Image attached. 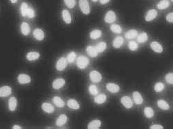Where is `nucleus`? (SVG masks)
<instances>
[{
  "instance_id": "nucleus-1",
  "label": "nucleus",
  "mask_w": 173,
  "mask_h": 129,
  "mask_svg": "<svg viewBox=\"0 0 173 129\" xmlns=\"http://www.w3.org/2000/svg\"><path fill=\"white\" fill-rule=\"evenodd\" d=\"M77 61V66L80 69L86 68V66H87L89 64L88 59L86 57H85V56H79Z\"/></svg>"
},
{
  "instance_id": "nucleus-2",
  "label": "nucleus",
  "mask_w": 173,
  "mask_h": 129,
  "mask_svg": "<svg viewBox=\"0 0 173 129\" xmlns=\"http://www.w3.org/2000/svg\"><path fill=\"white\" fill-rule=\"evenodd\" d=\"M79 7H80L81 12L85 15H88L90 13V6L87 0H79Z\"/></svg>"
},
{
  "instance_id": "nucleus-3",
  "label": "nucleus",
  "mask_w": 173,
  "mask_h": 129,
  "mask_svg": "<svg viewBox=\"0 0 173 129\" xmlns=\"http://www.w3.org/2000/svg\"><path fill=\"white\" fill-rule=\"evenodd\" d=\"M90 79L92 82H94V83H97V82H99L102 79L101 77V75L100 74V72H99L97 70H92L90 72Z\"/></svg>"
},
{
  "instance_id": "nucleus-4",
  "label": "nucleus",
  "mask_w": 173,
  "mask_h": 129,
  "mask_svg": "<svg viewBox=\"0 0 173 129\" xmlns=\"http://www.w3.org/2000/svg\"><path fill=\"white\" fill-rule=\"evenodd\" d=\"M116 20V15L114 11H109L106 13L104 17V21L108 24H110V23L114 22Z\"/></svg>"
},
{
  "instance_id": "nucleus-5",
  "label": "nucleus",
  "mask_w": 173,
  "mask_h": 129,
  "mask_svg": "<svg viewBox=\"0 0 173 129\" xmlns=\"http://www.w3.org/2000/svg\"><path fill=\"white\" fill-rule=\"evenodd\" d=\"M66 65H67V60H66V59L64 58V57H61L57 61V62L56 68L59 71L64 70L66 68Z\"/></svg>"
},
{
  "instance_id": "nucleus-6",
  "label": "nucleus",
  "mask_w": 173,
  "mask_h": 129,
  "mask_svg": "<svg viewBox=\"0 0 173 129\" xmlns=\"http://www.w3.org/2000/svg\"><path fill=\"white\" fill-rule=\"evenodd\" d=\"M65 84V79L63 78H57L55 79L53 82V88L55 89H58L61 88V87H63Z\"/></svg>"
},
{
  "instance_id": "nucleus-7",
  "label": "nucleus",
  "mask_w": 173,
  "mask_h": 129,
  "mask_svg": "<svg viewBox=\"0 0 173 129\" xmlns=\"http://www.w3.org/2000/svg\"><path fill=\"white\" fill-rule=\"evenodd\" d=\"M121 104L127 108H132L133 105L132 100H131L129 97H128V96H124V97H123L121 99Z\"/></svg>"
},
{
  "instance_id": "nucleus-8",
  "label": "nucleus",
  "mask_w": 173,
  "mask_h": 129,
  "mask_svg": "<svg viewBox=\"0 0 173 129\" xmlns=\"http://www.w3.org/2000/svg\"><path fill=\"white\" fill-rule=\"evenodd\" d=\"M12 92V88L10 86H3L0 88V97H5L10 95Z\"/></svg>"
},
{
  "instance_id": "nucleus-9",
  "label": "nucleus",
  "mask_w": 173,
  "mask_h": 129,
  "mask_svg": "<svg viewBox=\"0 0 173 129\" xmlns=\"http://www.w3.org/2000/svg\"><path fill=\"white\" fill-rule=\"evenodd\" d=\"M33 36L37 40L41 41L44 39L45 37V35L44 31L40 29H36L33 31Z\"/></svg>"
},
{
  "instance_id": "nucleus-10",
  "label": "nucleus",
  "mask_w": 173,
  "mask_h": 129,
  "mask_svg": "<svg viewBox=\"0 0 173 129\" xmlns=\"http://www.w3.org/2000/svg\"><path fill=\"white\" fill-rule=\"evenodd\" d=\"M157 16V11L154 9H151L148 11L146 16V21H150L155 19Z\"/></svg>"
},
{
  "instance_id": "nucleus-11",
  "label": "nucleus",
  "mask_w": 173,
  "mask_h": 129,
  "mask_svg": "<svg viewBox=\"0 0 173 129\" xmlns=\"http://www.w3.org/2000/svg\"><path fill=\"white\" fill-rule=\"evenodd\" d=\"M17 79H18V82L22 84L30 83L31 80L30 76L26 75V74H20V75L18 76Z\"/></svg>"
},
{
  "instance_id": "nucleus-12",
  "label": "nucleus",
  "mask_w": 173,
  "mask_h": 129,
  "mask_svg": "<svg viewBox=\"0 0 173 129\" xmlns=\"http://www.w3.org/2000/svg\"><path fill=\"white\" fill-rule=\"evenodd\" d=\"M106 88L109 92H112V93H116L119 91V86L117 84L114 83H109L106 85Z\"/></svg>"
},
{
  "instance_id": "nucleus-13",
  "label": "nucleus",
  "mask_w": 173,
  "mask_h": 129,
  "mask_svg": "<svg viewBox=\"0 0 173 129\" xmlns=\"http://www.w3.org/2000/svg\"><path fill=\"white\" fill-rule=\"evenodd\" d=\"M150 47L154 52L157 53H161L163 52L162 46L157 42H153L151 43Z\"/></svg>"
},
{
  "instance_id": "nucleus-14",
  "label": "nucleus",
  "mask_w": 173,
  "mask_h": 129,
  "mask_svg": "<svg viewBox=\"0 0 173 129\" xmlns=\"http://www.w3.org/2000/svg\"><path fill=\"white\" fill-rule=\"evenodd\" d=\"M62 18L64 19V21L66 24H71V21H72V18H71V15L70 14L69 11L67 10H64L62 11Z\"/></svg>"
},
{
  "instance_id": "nucleus-15",
  "label": "nucleus",
  "mask_w": 173,
  "mask_h": 129,
  "mask_svg": "<svg viewBox=\"0 0 173 129\" xmlns=\"http://www.w3.org/2000/svg\"><path fill=\"white\" fill-rule=\"evenodd\" d=\"M68 120V117L66 115H61L58 117L56 121V125L58 126H61L66 123Z\"/></svg>"
},
{
  "instance_id": "nucleus-16",
  "label": "nucleus",
  "mask_w": 173,
  "mask_h": 129,
  "mask_svg": "<svg viewBox=\"0 0 173 129\" xmlns=\"http://www.w3.org/2000/svg\"><path fill=\"white\" fill-rule=\"evenodd\" d=\"M133 100H134V102H135L137 104H141L144 102V100H143L142 96L139 92H133Z\"/></svg>"
},
{
  "instance_id": "nucleus-17",
  "label": "nucleus",
  "mask_w": 173,
  "mask_h": 129,
  "mask_svg": "<svg viewBox=\"0 0 173 129\" xmlns=\"http://www.w3.org/2000/svg\"><path fill=\"white\" fill-rule=\"evenodd\" d=\"M17 101L15 97H11L8 101V108L11 111H14L17 108Z\"/></svg>"
},
{
  "instance_id": "nucleus-18",
  "label": "nucleus",
  "mask_w": 173,
  "mask_h": 129,
  "mask_svg": "<svg viewBox=\"0 0 173 129\" xmlns=\"http://www.w3.org/2000/svg\"><path fill=\"white\" fill-rule=\"evenodd\" d=\"M68 106L70 108L74 109V110H78L79 108V104L75 100H73V99H71L68 101L67 102Z\"/></svg>"
},
{
  "instance_id": "nucleus-19",
  "label": "nucleus",
  "mask_w": 173,
  "mask_h": 129,
  "mask_svg": "<svg viewBox=\"0 0 173 129\" xmlns=\"http://www.w3.org/2000/svg\"><path fill=\"white\" fill-rule=\"evenodd\" d=\"M40 57V55L37 52H30L26 55V58L29 61H35L38 59Z\"/></svg>"
},
{
  "instance_id": "nucleus-20",
  "label": "nucleus",
  "mask_w": 173,
  "mask_h": 129,
  "mask_svg": "<svg viewBox=\"0 0 173 129\" xmlns=\"http://www.w3.org/2000/svg\"><path fill=\"white\" fill-rule=\"evenodd\" d=\"M101 122L100 120H93L90 122L88 125V128L89 129H98L101 126Z\"/></svg>"
},
{
  "instance_id": "nucleus-21",
  "label": "nucleus",
  "mask_w": 173,
  "mask_h": 129,
  "mask_svg": "<svg viewBox=\"0 0 173 129\" xmlns=\"http://www.w3.org/2000/svg\"><path fill=\"white\" fill-rule=\"evenodd\" d=\"M21 31L23 35H28L30 33V31H31V28L30 26L28 25V23L26 22H23L21 24Z\"/></svg>"
},
{
  "instance_id": "nucleus-22",
  "label": "nucleus",
  "mask_w": 173,
  "mask_h": 129,
  "mask_svg": "<svg viewBox=\"0 0 173 129\" xmlns=\"http://www.w3.org/2000/svg\"><path fill=\"white\" fill-rule=\"evenodd\" d=\"M86 51H87V53L92 57H96L98 55L97 51H96L95 47L94 46H88L86 49Z\"/></svg>"
},
{
  "instance_id": "nucleus-23",
  "label": "nucleus",
  "mask_w": 173,
  "mask_h": 129,
  "mask_svg": "<svg viewBox=\"0 0 173 129\" xmlns=\"http://www.w3.org/2000/svg\"><path fill=\"white\" fill-rule=\"evenodd\" d=\"M41 108L45 112H48V113H52L54 112V107L49 103H44L41 106Z\"/></svg>"
},
{
  "instance_id": "nucleus-24",
  "label": "nucleus",
  "mask_w": 173,
  "mask_h": 129,
  "mask_svg": "<svg viewBox=\"0 0 173 129\" xmlns=\"http://www.w3.org/2000/svg\"><path fill=\"white\" fill-rule=\"evenodd\" d=\"M123 43H124V39H123L122 37H117L115 39H114L113 41V46L116 49H118V48H120L121 46H122Z\"/></svg>"
},
{
  "instance_id": "nucleus-25",
  "label": "nucleus",
  "mask_w": 173,
  "mask_h": 129,
  "mask_svg": "<svg viewBox=\"0 0 173 129\" xmlns=\"http://www.w3.org/2000/svg\"><path fill=\"white\" fill-rule=\"evenodd\" d=\"M106 101V96L104 94H100L98 95L97 97H94V102L98 104H104Z\"/></svg>"
},
{
  "instance_id": "nucleus-26",
  "label": "nucleus",
  "mask_w": 173,
  "mask_h": 129,
  "mask_svg": "<svg viewBox=\"0 0 173 129\" xmlns=\"http://www.w3.org/2000/svg\"><path fill=\"white\" fill-rule=\"evenodd\" d=\"M137 31L134 29L130 30V31H128V32L126 33V35H125L126 39H134V38L137 37Z\"/></svg>"
},
{
  "instance_id": "nucleus-27",
  "label": "nucleus",
  "mask_w": 173,
  "mask_h": 129,
  "mask_svg": "<svg viewBox=\"0 0 173 129\" xmlns=\"http://www.w3.org/2000/svg\"><path fill=\"white\" fill-rule=\"evenodd\" d=\"M170 6V2L168 0H161L157 4V8L159 10H164L167 9Z\"/></svg>"
},
{
  "instance_id": "nucleus-28",
  "label": "nucleus",
  "mask_w": 173,
  "mask_h": 129,
  "mask_svg": "<svg viewBox=\"0 0 173 129\" xmlns=\"http://www.w3.org/2000/svg\"><path fill=\"white\" fill-rule=\"evenodd\" d=\"M53 102H54V104H55L57 106L59 107V108H62L65 105L64 101L61 100L59 97H57V96L53 97Z\"/></svg>"
},
{
  "instance_id": "nucleus-29",
  "label": "nucleus",
  "mask_w": 173,
  "mask_h": 129,
  "mask_svg": "<svg viewBox=\"0 0 173 129\" xmlns=\"http://www.w3.org/2000/svg\"><path fill=\"white\" fill-rule=\"evenodd\" d=\"M106 47H107L106 43L100 42L95 46V49L96 51H97L98 53H103L105 50H106Z\"/></svg>"
},
{
  "instance_id": "nucleus-30",
  "label": "nucleus",
  "mask_w": 173,
  "mask_h": 129,
  "mask_svg": "<svg viewBox=\"0 0 173 129\" xmlns=\"http://www.w3.org/2000/svg\"><path fill=\"white\" fill-rule=\"evenodd\" d=\"M157 105L161 109H163V110H168L170 108V106L168 105V104L166 102V101L160 100L157 102Z\"/></svg>"
},
{
  "instance_id": "nucleus-31",
  "label": "nucleus",
  "mask_w": 173,
  "mask_h": 129,
  "mask_svg": "<svg viewBox=\"0 0 173 129\" xmlns=\"http://www.w3.org/2000/svg\"><path fill=\"white\" fill-rule=\"evenodd\" d=\"M101 36V31L100 30H94L90 34V37L91 39H96L99 38Z\"/></svg>"
},
{
  "instance_id": "nucleus-32",
  "label": "nucleus",
  "mask_w": 173,
  "mask_h": 129,
  "mask_svg": "<svg viewBox=\"0 0 173 129\" xmlns=\"http://www.w3.org/2000/svg\"><path fill=\"white\" fill-rule=\"evenodd\" d=\"M144 114L148 118H152L154 116V110L150 107H146L144 109Z\"/></svg>"
},
{
  "instance_id": "nucleus-33",
  "label": "nucleus",
  "mask_w": 173,
  "mask_h": 129,
  "mask_svg": "<svg viewBox=\"0 0 173 129\" xmlns=\"http://www.w3.org/2000/svg\"><path fill=\"white\" fill-rule=\"evenodd\" d=\"M148 40V35L146 33H142L138 36L137 41L139 43H144Z\"/></svg>"
},
{
  "instance_id": "nucleus-34",
  "label": "nucleus",
  "mask_w": 173,
  "mask_h": 129,
  "mask_svg": "<svg viewBox=\"0 0 173 129\" xmlns=\"http://www.w3.org/2000/svg\"><path fill=\"white\" fill-rule=\"evenodd\" d=\"M110 30L112 31L113 33H121V31H122V29L119 25L117 24H112L110 26Z\"/></svg>"
},
{
  "instance_id": "nucleus-35",
  "label": "nucleus",
  "mask_w": 173,
  "mask_h": 129,
  "mask_svg": "<svg viewBox=\"0 0 173 129\" xmlns=\"http://www.w3.org/2000/svg\"><path fill=\"white\" fill-rule=\"evenodd\" d=\"M28 8V5L26 2L22 3L21 6V13L23 17H26V12H27Z\"/></svg>"
},
{
  "instance_id": "nucleus-36",
  "label": "nucleus",
  "mask_w": 173,
  "mask_h": 129,
  "mask_svg": "<svg viewBox=\"0 0 173 129\" xmlns=\"http://www.w3.org/2000/svg\"><path fill=\"white\" fill-rule=\"evenodd\" d=\"M164 89V84L161 82H157L154 85V90L156 92H161Z\"/></svg>"
},
{
  "instance_id": "nucleus-37",
  "label": "nucleus",
  "mask_w": 173,
  "mask_h": 129,
  "mask_svg": "<svg viewBox=\"0 0 173 129\" xmlns=\"http://www.w3.org/2000/svg\"><path fill=\"white\" fill-rule=\"evenodd\" d=\"M89 92L91 94V95H97L98 94V90H97V88L96 86L94 85H90L89 86Z\"/></svg>"
},
{
  "instance_id": "nucleus-38",
  "label": "nucleus",
  "mask_w": 173,
  "mask_h": 129,
  "mask_svg": "<svg viewBox=\"0 0 173 129\" xmlns=\"http://www.w3.org/2000/svg\"><path fill=\"white\" fill-rule=\"evenodd\" d=\"M64 3L70 9H73L76 4L75 0H64Z\"/></svg>"
},
{
  "instance_id": "nucleus-39",
  "label": "nucleus",
  "mask_w": 173,
  "mask_h": 129,
  "mask_svg": "<svg viewBox=\"0 0 173 129\" xmlns=\"http://www.w3.org/2000/svg\"><path fill=\"white\" fill-rule=\"evenodd\" d=\"M76 57V54L75 52H71L69 54V55H68L67 57V61L69 63H73L74 62V60L75 59Z\"/></svg>"
},
{
  "instance_id": "nucleus-40",
  "label": "nucleus",
  "mask_w": 173,
  "mask_h": 129,
  "mask_svg": "<svg viewBox=\"0 0 173 129\" xmlns=\"http://www.w3.org/2000/svg\"><path fill=\"white\" fill-rule=\"evenodd\" d=\"M128 47L131 51H136L138 49V44L134 41H131L129 42Z\"/></svg>"
},
{
  "instance_id": "nucleus-41",
  "label": "nucleus",
  "mask_w": 173,
  "mask_h": 129,
  "mask_svg": "<svg viewBox=\"0 0 173 129\" xmlns=\"http://www.w3.org/2000/svg\"><path fill=\"white\" fill-rule=\"evenodd\" d=\"M166 81L170 84H173V74L172 72H170L166 75Z\"/></svg>"
},
{
  "instance_id": "nucleus-42",
  "label": "nucleus",
  "mask_w": 173,
  "mask_h": 129,
  "mask_svg": "<svg viewBox=\"0 0 173 129\" xmlns=\"http://www.w3.org/2000/svg\"><path fill=\"white\" fill-rule=\"evenodd\" d=\"M26 16L29 18H33L35 17V11L32 8H28L27 12H26Z\"/></svg>"
},
{
  "instance_id": "nucleus-43",
  "label": "nucleus",
  "mask_w": 173,
  "mask_h": 129,
  "mask_svg": "<svg viewBox=\"0 0 173 129\" xmlns=\"http://www.w3.org/2000/svg\"><path fill=\"white\" fill-rule=\"evenodd\" d=\"M166 20H167L170 23L173 22V13H170L166 16Z\"/></svg>"
},
{
  "instance_id": "nucleus-44",
  "label": "nucleus",
  "mask_w": 173,
  "mask_h": 129,
  "mask_svg": "<svg viewBox=\"0 0 173 129\" xmlns=\"http://www.w3.org/2000/svg\"><path fill=\"white\" fill-rule=\"evenodd\" d=\"M150 128L151 129H162V128H164V127H163L161 125H159V124H154V125L151 126Z\"/></svg>"
},
{
  "instance_id": "nucleus-45",
  "label": "nucleus",
  "mask_w": 173,
  "mask_h": 129,
  "mask_svg": "<svg viewBox=\"0 0 173 129\" xmlns=\"http://www.w3.org/2000/svg\"><path fill=\"white\" fill-rule=\"evenodd\" d=\"M110 0H100V3L101 4H106L107 3H108Z\"/></svg>"
},
{
  "instance_id": "nucleus-46",
  "label": "nucleus",
  "mask_w": 173,
  "mask_h": 129,
  "mask_svg": "<svg viewBox=\"0 0 173 129\" xmlns=\"http://www.w3.org/2000/svg\"><path fill=\"white\" fill-rule=\"evenodd\" d=\"M13 128L14 129H17V128H18V129H21V127L19 126H17V125H15L13 127Z\"/></svg>"
},
{
  "instance_id": "nucleus-47",
  "label": "nucleus",
  "mask_w": 173,
  "mask_h": 129,
  "mask_svg": "<svg viewBox=\"0 0 173 129\" xmlns=\"http://www.w3.org/2000/svg\"><path fill=\"white\" fill-rule=\"evenodd\" d=\"M11 3H13V4H15V3L17 1V0H11Z\"/></svg>"
},
{
  "instance_id": "nucleus-48",
  "label": "nucleus",
  "mask_w": 173,
  "mask_h": 129,
  "mask_svg": "<svg viewBox=\"0 0 173 129\" xmlns=\"http://www.w3.org/2000/svg\"><path fill=\"white\" fill-rule=\"evenodd\" d=\"M92 1H94V2H96V1H97L98 0H92Z\"/></svg>"
},
{
  "instance_id": "nucleus-49",
  "label": "nucleus",
  "mask_w": 173,
  "mask_h": 129,
  "mask_svg": "<svg viewBox=\"0 0 173 129\" xmlns=\"http://www.w3.org/2000/svg\"><path fill=\"white\" fill-rule=\"evenodd\" d=\"M171 1H173V0H171Z\"/></svg>"
}]
</instances>
